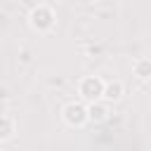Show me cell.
Here are the masks:
<instances>
[{
	"label": "cell",
	"mask_w": 151,
	"mask_h": 151,
	"mask_svg": "<svg viewBox=\"0 0 151 151\" xmlns=\"http://www.w3.org/2000/svg\"><path fill=\"white\" fill-rule=\"evenodd\" d=\"M54 24H57V14H54V9L50 5L40 2L35 7H31V12H28V26L35 33H47V31L54 28Z\"/></svg>",
	"instance_id": "6da1fadb"
},
{
	"label": "cell",
	"mask_w": 151,
	"mask_h": 151,
	"mask_svg": "<svg viewBox=\"0 0 151 151\" xmlns=\"http://www.w3.org/2000/svg\"><path fill=\"white\" fill-rule=\"evenodd\" d=\"M104 90H106V80L99 76H83L78 80V97L85 104L104 99Z\"/></svg>",
	"instance_id": "7a4b0ae2"
},
{
	"label": "cell",
	"mask_w": 151,
	"mask_h": 151,
	"mask_svg": "<svg viewBox=\"0 0 151 151\" xmlns=\"http://www.w3.org/2000/svg\"><path fill=\"white\" fill-rule=\"evenodd\" d=\"M61 118H64V123L71 125V127H83V125L90 120V116H87V104H85V101H68V104H64Z\"/></svg>",
	"instance_id": "3957f363"
},
{
	"label": "cell",
	"mask_w": 151,
	"mask_h": 151,
	"mask_svg": "<svg viewBox=\"0 0 151 151\" xmlns=\"http://www.w3.org/2000/svg\"><path fill=\"white\" fill-rule=\"evenodd\" d=\"M109 113H111V109H109V101H104V99L87 104L90 123H104V120H109Z\"/></svg>",
	"instance_id": "277c9868"
},
{
	"label": "cell",
	"mask_w": 151,
	"mask_h": 151,
	"mask_svg": "<svg viewBox=\"0 0 151 151\" xmlns=\"http://www.w3.org/2000/svg\"><path fill=\"white\" fill-rule=\"evenodd\" d=\"M123 92H125V85H123L120 80H109V83H106V90H104V101H109V104L120 101Z\"/></svg>",
	"instance_id": "5b68a950"
},
{
	"label": "cell",
	"mask_w": 151,
	"mask_h": 151,
	"mask_svg": "<svg viewBox=\"0 0 151 151\" xmlns=\"http://www.w3.org/2000/svg\"><path fill=\"white\" fill-rule=\"evenodd\" d=\"M132 73L139 80H151V57H139L132 64Z\"/></svg>",
	"instance_id": "8992f818"
},
{
	"label": "cell",
	"mask_w": 151,
	"mask_h": 151,
	"mask_svg": "<svg viewBox=\"0 0 151 151\" xmlns=\"http://www.w3.org/2000/svg\"><path fill=\"white\" fill-rule=\"evenodd\" d=\"M17 132V123H14V116L12 113H5L2 116V123H0V142H9Z\"/></svg>",
	"instance_id": "52a82bcc"
}]
</instances>
